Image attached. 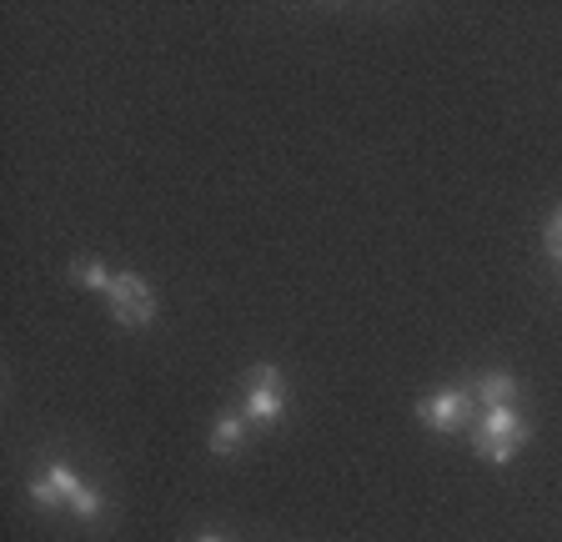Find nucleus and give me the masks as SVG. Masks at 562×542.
<instances>
[{"instance_id": "obj_9", "label": "nucleus", "mask_w": 562, "mask_h": 542, "mask_svg": "<svg viewBox=\"0 0 562 542\" xmlns=\"http://www.w3.org/2000/svg\"><path fill=\"white\" fill-rule=\"evenodd\" d=\"M70 512H76V518H81V522H95V518H101V512H105V497L95 493L91 483H86V487H81V497L70 503Z\"/></svg>"}, {"instance_id": "obj_2", "label": "nucleus", "mask_w": 562, "mask_h": 542, "mask_svg": "<svg viewBox=\"0 0 562 542\" xmlns=\"http://www.w3.org/2000/svg\"><path fill=\"white\" fill-rule=\"evenodd\" d=\"M246 413V422L251 427H277L281 413H286V377H281L271 362L251 366L241 377V402H236Z\"/></svg>"}, {"instance_id": "obj_3", "label": "nucleus", "mask_w": 562, "mask_h": 542, "mask_svg": "<svg viewBox=\"0 0 562 542\" xmlns=\"http://www.w3.org/2000/svg\"><path fill=\"white\" fill-rule=\"evenodd\" d=\"M105 302H111V317L131 331L156 321V292L146 286V276H136V271H116V282H111Z\"/></svg>"}, {"instance_id": "obj_6", "label": "nucleus", "mask_w": 562, "mask_h": 542, "mask_svg": "<svg viewBox=\"0 0 562 542\" xmlns=\"http://www.w3.org/2000/svg\"><path fill=\"white\" fill-rule=\"evenodd\" d=\"M246 432H251V422H246L241 407H226L216 422H211V437H206V448L216 452V458H232V452H241Z\"/></svg>"}, {"instance_id": "obj_5", "label": "nucleus", "mask_w": 562, "mask_h": 542, "mask_svg": "<svg viewBox=\"0 0 562 542\" xmlns=\"http://www.w3.org/2000/svg\"><path fill=\"white\" fill-rule=\"evenodd\" d=\"M81 472L70 467V462H46V467L31 477V503L41 507V512H60L66 507L70 512V503L81 497Z\"/></svg>"}, {"instance_id": "obj_4", "label": "nucleus", "mask_w": 562, "mask_h": 542, "mask_svg": "<svg viewBox=\"0 0 562 542\" xmlns=\"http://www.w3.org/2000/svg\"><path fill=\"white\" fill-rule=\"evenodd\" d=\"M417 417H422V427L427 432H437V437H452V432H462V427H472V392H462V387H442V392H432V397H422L417 402Z\"/></svg>"}, {"instance_id": "obj_7", "label": "nucleus", "mask_w": 562, "mask_h": 542, "mask_svg": "<svg viewBox=\"0 0 562 542\" xmlns=\"http://www.w3.org/2000/svg\"><path fill=\"white\" fill-rule=\"evenodd\" d=\"M477 402L482 407H507V402H517V377L513 372H503V366L482 372L477 377Z\"/></svg>"}, {"instance_id": "obj_8", "label": "nucleus", "mask_w": 562, "mask_h": 542, "mask_svg": "<svg viewBox=\"0 0 562 542\" xmlns=\"http://www.w3.org/2000/svg\"><path fill=\"white\" fill-rule=\"evenodd\" d=\"M70 282L81 286V292H111V282H116V271H105L95 257H76L70 261Z\"/></svg>"}, {"instance_id": "obj_11", "label": "nucleus", "mask_w": 562, "mask_h": 542, "mask_svg": "<svg viewBox=\"0 0 562 542\" xmlns=\"http://www.w3.org/2000/svg\"><path fill=\"white\" fill-rule=\"evenodd\" d=\"M191 542H226L222 532H201V538H191Z\"/></svg>"}, {"instance_id": "obj_1", "label": "nucleus", "mask_w": 562, "mask_h": 542, "mask_svg": "<svg viewBox=\"0 0 562 542\" xmlns=\"http://www.w3.org/2000/svg\"><path fill=\"white\" fill-rule=\"evenodd\" d=\"M468 432H472L477 458H487L492 467H507V462L517 458V448L532 442V422L517 413V402H507V407H482Z\"/></svg>"}, {"instance_id": "obj_10", "label": "nucleus", "mask_w": 562, "mask_h": 542, "mask_svg": "<svg viewBox=\"0 0 562 542\" xmlns=\"http://www.w3.org/2000/svg\"><path fill=\"white\" fill-rule=\"evenodd\" d=\"M542 241H548V257L562 267V206L552 212V222H548V232H542Z\"/></svg>"}]
</instances>
